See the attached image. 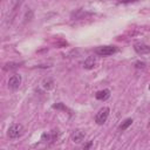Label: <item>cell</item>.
<instances>
[{
    "label": "cell",
    "instance_id": "1",
    "mask_svg": "<svg viewBox=\"0 0 150 150\" xmlns=\"http://www.w3.org/2000/svg\"><path fill=\"white\" fill-rule=\"evenodd\" d=\"M22 132H23V127H22L21 124L15 123V124H12V125L8 128V132H7V134H8V136H9L11 138H16V137L21 136Z\"/></svg>",
    "mask_w": 150,
    "mask_h": 150
},
{
    "label": "cell",
    "instance_id": "2",
    "mask_svg": "<svg viewBox=\"0 0 150 150\" xmlns=\"http://www.w3.org/2000/svg\"><path fill=\"white\" fill-rule=\"evenodd\" d=\"M109 108H107V107H103L102 109H100L98 110V112L96 114V116H95V122L97 123V124H103L105 121H107V118H108V116H109Z\"/></svg>",
    "mask_w": 150,
    "mask_h": 150
},
{
    "label": "cell",
    "instance_id": "3",
    "mask_svg": "<svg viewBox=\"0 0 150 150\" xmlns=\"http://www.w3.org/2000/svg\"><path fill=\"white\" fill-rule=\"evenodd\" d=\"M95 52L100 56H109L116 52V47L115 46H101V47L96 48Z\"/></svg>",
    "mask_w": 150,
    "mask_h": 150
},
{
    "label": "cell",
    "instance_id": "4",
    "mask_svg": "<svg viewBox=\"0 0 150 150\" xmlns=\"http://www.w3.org/2000/svg\"><path fill=\"white\" fill-rule=\"evenodd\" d=\"M21 84V76L20 75H13V76H11L9 77V80H8V87L9 88H12V89H16V88H19V86Z\"/></svg>",
    "mask_w": 150,
    "mask_h": 150
},
{
    "label": "cell",
    "instance_id": "5",
    "mask_svg": "<svg viewBox=\"0 0 150 150\" xmlns=\"http://www.w3.org/2000/svg\"><path fill=\"white\" fill-rule=\"evenodd\" d=\"M70 138H71V141H73L74 143H81V142L84 139V132H83L82 130L77 129V130H75V131L71 134Z\"/></svg>",
    "mask_w": 150,
    "mask_h": 150
},
{
    "label": "cell",
    "instance_id": "6",
    "mask_svg": "<svg viewBox=\"0 0 150 150\" xmlns=\"http://www.w3.org/2000/svg\"><path fill=\"white\" fill-rule=\"evenodd\" d=\"M134 49L137 54H146L150 52V46L144 45V43H136L134 46Z\"/></svg>",
    "mask_w": 150,
    "mask_h": 150
},
{
    "label": "cell",
    "instance_id": "7",
    "mask_svg": "<svg viewBox=\"0 0 150 150\" xmlns=\"http://www.w3.org/2000/svg\"><path fill=\"white\" fill-rule=\"evenodd\" d=\"M95 64H96V57L95 56H88L83 62V67L86 69H93L95 67Z\"/></svg>",
    "mask_w": 150,
    "mask_h": 150
},
{
    "label": "cell",
    "instance_id": "8",
    "mask_svg": "<svg viewBox=\"0 0 150 150\" xmlns=\"http://www.w3.org/2000/svg\"><path fill=\"white\" fill-rule=\"evenodd\" d=\"M110 96V91L108 89H103L96 93V98L97 100H107Z\"/></svg>",
    "mask_w": 150,
    "mask_h": 150
},
{
    "label": "cell",
    "instance_id": "9",
    "mask_svg": "<svg viewBox=\"0 0 150 150\" xmlns=\"http://www.w3.org/2000/svg\"><path fill=\"white\" fill-rule=\"evenodd\" d=\"M42 88L45 89V90H49V89H52L53 88V86H54V82H53V80L52 79H46V80H43L42 81Z\"/></svg>",
    "mask_w": 150,
    "mask_h": 150
},
{
    "label": "cell",
    "instance_id": "10",
    "mask_svg": "<svg viewBox=\"0 0 150 150\" xmlns=\"http://www.w3.org/2000/svg\"><path fill=\"white\" fill-rule=\"evenodd\" d=\"M131 123H132V120L131 118H127L124 122H122V124L120 125V130H125V129H128L130 125H131Z\"/></svg>",
    "mask_w": 150,
    "mask_h": 150
},
{
    "label": "cell",
    "instance_id": "11",
    "mask_svg": "<svg viewBox=\"0 0 150 150\" xmlns=\"http://www.w3.org/2000/svg\"><path fill=\"white\" fill-rule=\"evenodd\" d=\"M19 67V63H15V62H8L5 64L4 69L5 70H12V69H16Z\"/></svg>",
    "mask_w": 150,
    "mask_h": 150
},
{
    "label": "cell",
    "instance_id": "12",
    "mask_svg": "<svg viewBox=\"0 0 150 150\" xmlns=\"http://www.w3.org/2000/svg\"><path fill=\"white\" fill-rule=\"evenodd\" d=\"M53 108H55V109H63V110H68V109H67V107H64L62 103H57V104H54V105H53Z\"/></svg>",
    "mask_w": 150,
    "mask_h": 150
},
{
    "label": "cell",
    "instance_id": "13",
    "mask_svg": "<svg viewBox=\"0 0 150 150\" xmlns=\"http://www.w3.org/2000/svg\"><path fill=\"white\" fill-rule=\"evenodd\" d=\"M135 66H136V68H144V66H145V63L144 62H136L135 63Z\"/></svg>",
    "mask_w": 150,
    "mask_h": 150
},
{
    "label": "cell",
    "instance_id": "14",
    "mask_svg": "<svg viewBox=\"0 0 150 150\" xmlns=\"http://www.w3.org/2000/svg\"><path fill=\"white\" fill-rule=\"evenodd\" d=\"M121 2H130V1H135V0H120Z\"/></svg>",
    "mask_w": 150,
    "mask_h": 150
},
{
    "label": "cell",
    "instance_id": "15",
    "mask_svg": "<svg viewBox=\"0 0 150 150\" xmlns=\"http://www.w3.org/2000/svg\"><path fill=\"white\" fill-rule=\"evenodd\" d=\"M90 145H91V142H89V143H88V144H87V145H86V146H84V148H89V146H90Z\"/></svg>",
    "mask_w": 150,
    "mask_h": 150
},
{
    "label": "cell",
    "instance_id": "16",
    "mask_svg": "<svg viewBox=\"0 0 150 150\" xmlns=\"http://www.w3.org/2000/svg\"><path fill=\"white\" fill-rule=\"evenodd\" d=\"M149 89H150V84H149Z\"/></svg>",
    "mask_w": 150,
    "mask_h": 150
}]
</instances>
